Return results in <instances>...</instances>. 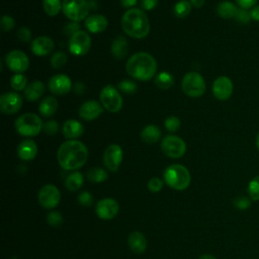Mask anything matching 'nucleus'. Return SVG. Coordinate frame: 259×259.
<instances>
[{
  "instance_id": "obj_1",
  "label": "nucleus",
  "mask_w": 259,
  "mask_h": 259,
  "mask_svg": "<svg viewBox=\"0 0 259 259\" xmlns=\"http://www.w3.org/2000/svg\"><path fill=\"white\" fill-rule=\"evenodd\" d=\"M88 159L87 147L78 140H68L58 149L57 160L62 169L67 171L78 170Z\"/></svg>"
},
{
  "instance_id": "obj_2",
  "label": "nucleus",
  "mask_w": 259,
  "mask_h": 259,
  "mask_svg": "<svg viewBox=\"0 0 259 259\" xmlns=\"http://www.w3.org/2000/svg\"><path fill=\"white\" fill-rule=\"evenodd\" d=\"M126 73L135 80L149 81L157 71L155 58L146 52H139L130 57L125 64Z\"/></svg>"
},
{
  "instance_id": "obj_3",
  "label": "nucleus",
  "mask_w": 259,
  "mask_h": 259,
  "mask_svg": "<svg viewBox=\"0 0 259 259\" xmlns=\"http://www.w3.org/2000/svg\"><path fill=\"white\" fill-rule=\"evenodd\" d=\"M120 23L123 31L133 38H144L150 31L148 15L140 8L127 9L123 13Z\"/></svg>"
},
{
  "instance_id": "obj_4",
  "label": "nucleus",
  "mask_w": 259,
  "mask_h": 259,
  "mask_svg": "<svg viewBox=\"0 0 259 259\" xmlns=\"http://www.w3.org/2000/svg\"><path fill=\"white\" fill-rule=\"evenodd\" d=\"M164 179L167 185L175 190L186 189L191 181V176L186 167L180 164H173L166 168Z\"/></svg>"
},
{
  "instance_id": "obj_5",
  "label": "nucleus",
  "mask_w": 259,
  "mask_h": 259,
  "mask_svg": "<svg viewBox=\"0 0 259 259\" xmlns=\"http://www.w3.org/2000/svg\"><path fill=\"white\" fill-rule=\"evenodd\" d=\"M15 130L20 136L35 137L44 128L41 118L35 113H24L15 120Z\"/></svg>"
},
{
  "instance_id": "obj_6",
  "label": "nucleus",
  "mask_w": 259,
  "mask_h": 259,
  "mask_svg": "<svg viewBox=\"0 0 259 259\" xmlns=\"http://www.w3.org/2000/svg\"><path fill=\"white\" fill-rule=\"evenodd\" d=\"M183 92L190 97H199L204 94L206 85L203 77L197 72L186 73L181 81Z\"/></svg>"
},
{
  "instance_id": "obj_7",
  "label": "nucleus",
  "mask_w": 259,
  "mask_h": 259,
  "mask_svg": "<svg viewBox=\"0 0 259 259\" xmlns=\"http://www.w3.org/2000/svg\"><path fill=\"white\" fill-rule=\"evenodd\" d=\"M62 11L68 19L79 22L87 18L89 4L86 0H63Z\"/></svg>"
},
{
  "instance_id": "obj_8",
  "label": "nucleus",
  "mask_w": 259,
  "mask_h": 259,
  "mask_svg": "<svg viewBox=\"0 0 259 259\" xmlns=\"http://www.w3.org/2000/svg\"><path fill=\"white\" fill-rule=\"evenodd\" d=\"M99 98L102 106L109 112H118L122 108L121 94L112 85H105L99 93Z\"/></svg>"
},
{
  "instance_id": "obj_9",
  "label": "nucleus",
  "mask_w": 259,
  "mask_h": 259,
  "mask_svg": "<svg viewBox=\"0 0 259 259\" xmlns=\"http://www.w3.org/2000/svg\"><path fill=\"white\" fill-rule=\"evenodd\" d=\"M161 149L166 156L172 159H178L185 154L186 144L181 138L175 135H167L162 140Z\"/></svg>"
},
{
  "instance_id": "obj_10",
  "label": "nucleus",
  "mask_w": 259,
  "mask_h": 259,
  "mask_svg": "<svg viewBox=\"0 0 259 259\" xmlns=\"http://www.w3.org/2000/svg\"><path fill=\"white\" fill-rule=\"evenodd\" d=\"M6 66L15 74H22L29 68V59L20 50H12L5 56Z\"/></svg>"
},
{
  "instance_id": "obj_11",
  "label": "nucleus",
  "mask_w": 259,
  "mask_h": 259,
  "mask_svg": "<svg viewBox=\"0 0 259 259\" xmlns=\"http://www.w3.org/2000/svg\"><path fill=\"white\" fill-rule=\"evenodd\" d=\"M91 47V38L84 30H79L71 35L69 40V51L75 56L86 55Z\"/></svg>"
},
{
  "instance_id": "obj_12",
  "label": "nucleus",
  "mask_w": 259,
  "mask_h": 259,
  "mask_svg": "<svg viewBox=\"0 0 259 259\" xmlns=\"http://www.w3.org/2000/svg\"><path fill=\"white\" fill-rule=\"evenodd\" d=\"M38 202L47 209L55 208L61 199L59 189L54 184H46L38 191Z\"/></svg>"
},
{
  "instance_id": "obj_13",
  "label": "nucleus",
  "mask_w": 259,
  "mask_h": 259,
  "mask_svg": "<svg viewBox=\"0 0 259 259\" xmlns=\"http://www.w3.org/2000/svg\"><path fill=\"white\" fill-rule=\"evenodd\" d=\"M123 158V152L120 146L116 144L109 145L103 153V164L111 172L118 170Z\"/></svg>"
},
{
  "instance_id": "obj_14",
  "label": "nucleus",
  "mask_w": 259,
  "mask_h": 259,
  "mask_svg": "<svg viewBox=\"0 0 259 259\" xmlns=\"http://www.w3.org/2000/svg\"><path fill=\"white\" fill-rule=\"evenodd\" d=\"M23 98L16 92H5L0 96V109L5 114H13L19 111Z\"/></svg>"
},
{
  "instance_id": "obj_15",
  "label": "nucleus",
  "mask_w": 259,
  "mask_h": 259,
  "mask_svg": "<svg viewBox=\"0 0 259 259\" xmlns=\"http://www.w3.org/2000/svg\"><path fill=\"white\" fill-rule=\"evenodd\" d=\"M233 82L227 76H219L212 84V93L219 100H228L233 94Z\"/></svg>"
},
{
  "instance_id": "obj_16",
  "label": "nucleus",
  "mask_w": 259,
  "mask_h": 259,
  "mask_svg": "<svg viewBox=\"0 0 259 259\" xmlns=\"http://www.w3.org/2000/svg\"><path fill=\"white\" fill-rule=\"evenodd\" d=\"M119 205L113 198L100 199L95 207V212L101 220H111L118 213Z\"/></svg>"
},
{
  "instance_id": "obj_17",
  "label": "nucleus",
  "mask_w": 259,
  "mask_h": 259,
  "mask_svg": "<svg viewBox=\"0 0 259 259\" xmlns=\"http://www.w3.org/2000/svg\"><path fill=\"white\" fill-rule=\"evenodd\" d=\"M48 88L53 94L64 95L72 89V81L65 74H57L50 78Z\"/></svg>"
},
{
  "instance_id": "obj_18",
  "label": "nucleus",
  "mask_w": 259,
  "mask_h": 259,
  "mask_svg": "<svg viewBox=\"0 0 259 259\" xmlns=\"http://www.w3.org/2000/svg\"><path fill=\"white\" fill-rule=\"evenodd\" d=\"M104 107L101 103L97 102L96 100H87L85 101L79 108V116L87 121L94 120L98 118L101 113L103 112Z\"/></svg>"
},
{
  "instance_id": "obj_19",
  "label": "nucleus",
  "mask_w": 259,
  "mask_h": 259,
  "mask_svg": "<svg viewBox=\"0 0 259 259\" xmlns=\"http://www.w3.org/2000/svg\"><path fill=\"white\" fill-rule=\"evenodd\" d=\"M108 21L101 14H90L85 19V27L91 33H100L107 28Z\"/></svg>"
},
{
  "instance_id": "obj_20",
  "label": "nucleus",
  "mask_w": 259,
  "mask_h": 259,
  "mask_svg": "<svg viewBox=\"0 0 259 259\" xmlns=\"http://www.w3.org/2000/svg\"><path fill=\"white\" fill-rule=\"evenodd\" d=\"M30 49L35 56H47L53 51L54 41L48 36H38L32 40Z\"/></svg>"
},
{
  "instance_id": "obj_21",
  "label": "nucleus",
  "mask_w": 259,
  "mask_h": 259,
  "mask_svg": "<svg viewBox=\"0 0 259 259\" xmlns=\"http://www.w3.org/2000/svg\"><path fill=\"white\" fill-rule=\"evenodd\" d=\"M37 154V146L32 140H24L17 147V156L23 161H31Z\"/></svg>"
},
{
  "instance_id": "obj_22",
  "label": "nucleus",
  "mask_w": 259,
  "mask_h": 259,
  "mask_svg": "<svg viewBox=\"0 0 259 259\" xmlns=\"http://www.w3.org/2000/svg\"><path fill=\"white\" fill-rule=\"evenodd\" d=\"M62 133L65 138L69 140H75L83 135L84 127L80 121L76 119H68L62 126Z\"/></svg>"
},
{
  "instance_id": "obj_23",
  "label": "nucleus",
  "mask_w": 259,
  "mask_h": 259,
  "mask_svg": "<svg viewBox=\"0 0 259 259\" xmlns=\"http://www.w3.org/2000/svg\"><path fill=\"white\" fill-rule=\"evenodd\" d=\"M127 241H128V246L134 253L141 254L145 252L147 248V240H146V237L141 232H138V231L132 232L128 235Z\"/></svg>"
},
{
  "instance_id": "obj_24",
  "label": "nucleus",
  "mask_w": 259,
  "mask_h": 259,
  "mask_svg": "<svg viewBox=\"0 0 259 259\" xmlns=\"http://www.w3.org/2000/svg\"><path fill=\"white\" fill-rule=\"evenodd\" d=\"M110 52L115 59L117 60L123 59L128 53V42L126 38L121 35L116 36L111 44Z\"/></svg>"
},
{
  "instance_id": "obj_25",
  "label": "nucleus",
  "mask_w": 259,
  "mask_h": 259,
  "mask_svg": "<svg viewBox=\"0 0 259 259\" xmlns=\"http://www.w3.org/2000/svg\"><path fill=\"white\" fill-rule=\"evenodd\" d=\"M238 6L229 0H223L217 5V14L224 19L235 18L236 13L238 11Z\"/></svg>"
},
{
  "instance_id": "obj_26",
  "label": "nucleus",
  "mask_w": 259,
  "mask_h": 259,
  "mask_svg": "<svg viewBox=\"0 0 259 259\" xmlns=\"http://www.w3.org/2000/svg\"><path fill=\"white\" fill-rule=\"evenodd\" d=\"M45 93V85L40 81H33L24 89V97L28 101H35Z\"/></svg>"
},
{
  "instance_id": "obj_27",
  "label": "nucleus",
  "mask_w": 259,
  "mask_h": 259,
  "mask_svg": "<svg viewBox=\"0 0 259 259\" xmlns=\"http://www.w3.org/2000/svg\"><path fill=\"white\" fill-rule=\"evenodd\" d=\"M140 136L143 142L147 144H154L160 140L161 130L155 124H149L142 130Z\"/></svg>"
},
{
  "instance_id": "obj_28",
  "label": "nucleus",
  "mask_w": 259,
  "mask_h": 259,
  "mask_svg": "<svg viewBox=\"0 0 259 259\" xmlns=\"http://www.w3.org/2000/svg\"><path fill=\"white\" fill-rule=\"evenodd\" d=\"M58 108V101L54 96L45 97L38 106V111L44 117L52 116Z\"/></svg>"
},
{
  "instance_id": "obj_29",
  "label": "nucleus",
  "mask_w": 259,
  "mask_h": 259,
  "mask_svg": "<svg viewBox=\"0 0 259 259\" xmlns=\"http://www.w3.org/2000/svg\"><path fill=\"white\" fill-rule=\"evenodd\" d=\"M83 183H84V176L82 173L78 171L71 173L66 178V181H65V185L70 191H76L80 189Z\"/></svg>"
},
{
  "instance_id": "obj_30",
  "label": "nucleus",
  "mask_w": 259,
  "mask_h": 259,
  "mask_svg": "<svg viewBox=\"0 0 259 259\" xmlns=\"http://www.w3.org/2000/svg\"><path fill=\"white\" fill-rule=\"evenodd\" d=\"M86 177L88 178V180L92 182L100 183L105 181L108 178V174L104 169L100 167H92L87 171Z\"/></svg>"
},
{
  "instance_id": "obj_31",
  "label": "nucleus",
  "mask_w": 259,
  "mask_h": 259,
  "mask_svg": "<svg viewBox=\"0 0 259 259\" xmlns=\"http://www.w3.org/2000/svg\"><path fill=\"white\" fill-rule=\"evenodd\" d=\"M155 84L160 89H168L173 86L174 78L169 72H161L155 78Z\"/></svg>"
},
{
  "instance_id": "obj_32",
  "label": "nucleus",
  "mask_w": 259,
  "mask_h": 259,
  "mask_svg": "<svg viewBox=\"0 0 259 259\" xmlns=\"http://www.w3.org/2000/svg\"><path fill=\"white\" fill-rule=\"evenodd\" d=\"M61 0H42V8L47 15L56 16L62 10Z\"/></svg>"
},
{
  "instance_id": "obj_33",
  "label": "nucleus",
  "mask_w": 259,
  "mask_h": 259,
  "mask_svg": "<svg viewBox=\"0 0 259 259\" xmlns=\"http://www.w3.org/2000/svg\"><path fill=\"white\" fill-rule=\"evenodd\" d=\"M191 7H192V5L190 4L189 1L180 0V1L175 3V5L173 7V11H174V14H175L176 17L184 18L190 13Z\"/></svg>"
},
{
  "instance_id": "obj_34",
  "label": "nucleus",
  "mask_w": 259,
  "mask_h": 259,
  "mask_svg": "<svg viewBox=\"0 0 259 259\" xmlns=\"http://www.w3.org/2000/svg\"><path fill=\"white\" fill-rule=\"evenodd\" d=\"M247 192L249 194V197L254 200L258 201L259 200V175L253 177L247 186Z\"/></svg>"
},
{
  "instance_id": "obj_35",
  "label": "nucleus",
  "mask_w": 259,
  "mask_h": 259,
  "mask_svg": "<svg viewBox=\"0 0 259 259\" xmlns=\"http://www.w3.org/2000/svg\"><path fill=\"white\" fill-rule=\"evenodd\" d=\"M10 85L16 91L24 90L27 86V79L23 74H14L10 79Z\"/></svg>"
},
{
  "instance_id": "obj_36",
  "label": "nucleus",
  "mask_w": 259,
  "mask_h": 259,
  "mask_svg": "<svg viewBox=\"0 0 259 259\" xmlns=\"http://www.w3.org/2000/svg\"><path fill=\"white\" fill-rule=\"evenodd\" d=\"M68 57L64 52H57L51 57V65L55 69L63 68L67 63Z\"/></svg>"
},
{
  "instance_id": "obj_37",
  "label": "nucleus",
  "mask_w": 259,
  "mask_h": 259,
  "mask_svg": "<svg viewBox=\"0 0 259 259\" xmlns=\"http://www.w3.org/2000/svg\"><path fill=\"white\" fill-rule=\"evenodd\" d=\"M46 221H47V224H49L54 228L60 227L64 222L62 214L58 211H50L46 217Z\"/></svg>"
},
{
  "instance_id": "obj_38",
  "label": "nucleus",
  "mask_w": 259,
  "mask_h": 259,
  "mask_svg": "<svg viewBox=\"0 0 259 259\" xmlns=\"http://www.w3.org/2000/svg\"><path fill=\"white\" fill-rule=\"evenodd\" d=\"M252 199L251 198H248L247 196H243V195H240V196H237L233 203H234V206L239 209V210H246L248 209L250 206H251V202Z\"/></svg>"
},
{
  "instance_id": "obj_39",
  "label": "nucleus",
  "mask_w": 259,
  "mask_h": 259,
  "mask_svg": "<svg viewBox=\"0 0 259 259\" xmlns=\"http://www.w3.org/2000/svg\"><path fill=\"white\" fill-rule=\"evenodd\" d=\"M235 19L241 24H248L252 20V17H251V13L248 9H244V8L239 7L238 11L236 13Z\"/></svg>"
},
{
  "instance_id": "obj_40",
  "label": "nucleus",
  "mask_w": 259,
  "mask_h": 259,
  "mask_svg": "<svg viewBox=\"0 0 259 259\" xmlns=\"http://www.w3.org/2000/svg\"><path fill=\"white\" fill-rule=\"evenodd\" d=\"M118 89L126 94H133L137 91V84L131 80H122L118 83Z\"/></svg>"
},
{
  "instance_id": "obj_41",
  "label": "nucleus",
  "mask_w": 259,
  "mask_h": 259,
  "mask_svg": "<svg viewBox=\"0 0 259 259\" xmlns=\"http://www.w3.org/2000/svg\"><path fill=\"white\" fill-rule=\"evenodd\" d=\"M165 127L168 132L174 133L180 127V119L177 116H169L165 120Z\"/></svg>"
},
{
  "instance_id": "obj_42",
  "label": "nucleus",
  "mask_w": 259,
  "mask_h": 259,
  "mask_svg": "<svg viewBox=\"0 0 259 259\" xmlns=\"http://www.w3.org/2000/svg\"><path fill=\"white\" fill-rule=\"evenodd\" d=\"M0 24H1V29L3 31H10L15 26V21L13 17L9 15H3L1 17Z\"/></svg>"
},
{
  "instance_id": "obj_43",
  "label": "nucleus",
  "mask_w": 259,
  "mask_h": 259,
  "mask_svg": "<svg viewBox=\"0 0 259 259\" xmlns=\"http://www.w3.org/2000/svg\"><path fill=\"white\" fill-rule=\"evenodd\" d=\"M148 188L152 192H159L163 188V181L159 177H152L148 182Z\"/></svg>"
},
{
  "instance_id": "obj_44",
  "label": "nucleus",
  "mask_w": 259,
  "mask_h": 259,
  "mask_svg": "<svg viewBox=\"0 0 259 259\" xmlns=\"http://www.w3.org/2000/svg\"><path fill=\"white\" fill-rule=\"evenodd\" d=\"M78 202L83 206H90L93 202V197L90 192L88 191H82L78 195Z\"/></svg>"
},
{
  "instance_id": "obj_45",
  "label": "nucleus",
  "mask_w": 259,
  "mask_h": 259,
  "mask_svg": "<svg viewBox=\"0 0 259 259\" xmlns=\"http://www.w3.org/2000/svg\"><path fill=\"white\" fill-rule=\"evenodd\" d=\"M42 130L47 135L53 136L58 132L59 124L56 120H48L46 123H44V128Z\"/></svg>"
},
{
  "instance_id": "obj_46",
  "label": "nucleus",
  "mask_w": 259,
  "mask_h": 259,
  "mask_svg": "<svg viewBox=\"0 0 259 259\" xmlns=\"http://www.w3.org/2000/svg\"><path fill=\"white\" fill-rule=\"evenodd\" d=\"M17 37L23 41V42H27L31 39V31L28 27L26 26H22L17 30Z\"/></svg>"
},
{
  "instance_id": "obj_47",
  "label": "nucleus",
  "mask_w": 259,
  "mask_h": 259,
  "mask_svg": "<svg viewBox=\"0 0 259 259\" xmlns=\"http://www.w3.org/2000/svg\"><path fill=\"white\" fill-rule=\"evenodd\" d=\"M235 1L238 7L244 8V9H251L252 7L257 5V2H258V0H235Z\"/></svg>"
},
{
  "instance_id": "obj_48",
  "label": "nucleus",
  "mask_w": 259,
  "mask_h": 259,
  "mask_svg": "<svg viewBox=\"0 0 259 259\" xmlns=\"http://www.w3.org/2000/svg\"><path fill=\"white\" fill-rule=\"evenodd\" d=\"M158 4V0H141V6L144 10H152Z\"/></svg>"
},
{
  "instance_id": "obj_49",
  "label": "nucleus",
  "mask_w": 259,
  "mask_h": 259,
  "mask_svg": "<svg viewBox=\"0 0 259 259\" xmlns=\"http://www.w3.org/2000/svg\"><path fill=\"white\" fill-rule=\"evenodd\" d=\"M79 24H78V22H75V21H72L71 23H69V24H67V26L65 27V31H66V33H68V34H70V35H73L74 33H76L77 31H79L80 29H79Z\"/></svg>"
},
{
  "instance_id": "obj_50",
  "label": "nucleus",
  "mask_w": 259,
  "mask_h": 259,
  "mask_svg": "<svg viewBox=\"0 0 259 259\" xmlns=\"http://www.w3.org/2000/svg\"><path fill=\"white\" fill-rule=\"evenodd\" d=\"M250 13H251L252 20L259 22V5H255L254 7H252L250 10Z\"/></svg>"
},
{
  "instance_id": "obj_51",
  "label": "nucleus",
  "mask_w": 259,
  "mask_h": 259,
  "mask_svg": "<svg viewBox=\"0 0 259 259\" xmlns=\"http://www.w3.org/2000/svg\"><path fill=\"white\" fill-rule=\"evenodd\" d=\"M138 0H120V3L123 7L125 8H132L136 3H137Z\"/></svg>"
},
{
  "instance_id": "obj_52",
  "label": "nucleus",
  "mask_w": 259,
  "mask_h": 259,
  "mask_svg": "<svg viewBox=\"0 0 259 259\" xmlns=\"http://www.w3.org/2000/svg\"><path fill=\"white\" fill-rule=\"evenodd\" d=\"M190 4L193 6V7H196V8H200L204 5V2L205 0H189Z\"/></svg>"
},
{
  "instance_id": "obj_53",
  "label": "nucleus",
  "mask_w": 259,
  "mask_h": 259,
  "mask_svg": "<svg viewBox=\"0 0 259 259\" xmlns=\"http://www.w3.org/2000/svg\"><path fill=\"white\" fill-rule=\"evenodd\" d=\"M199 259H217L214 256H212V255H209V254H204V255H202V256H200L199 257Z\"/></svg>"
},
{
  "instance_id": "obj_54",
  "label": "nucleus",
  "mask_w": 259,
  "mask_h": 259,
  "mask_svg": "<svg viewBox=\"0 0 259 259\" xmlns=\"http://www.w3.org/2000/svg\"><path fill=\"white\" fill-rule=\"evenodd\" d=\"M255 144H256V147H257V149L259 150V132H258V134L256 135V139H255Z\"/></svg>"
}]
</instances>
